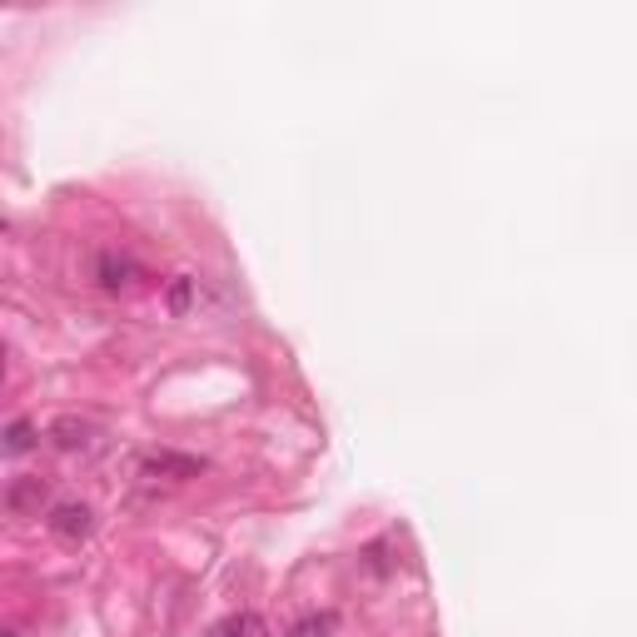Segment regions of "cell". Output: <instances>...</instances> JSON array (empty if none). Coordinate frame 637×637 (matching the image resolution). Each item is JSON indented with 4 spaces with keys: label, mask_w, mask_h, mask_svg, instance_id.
Instances as JSON below:
<instances>
[{
    "label": "cell",
    "mask_w": 637,
    "mask_h": 637,
    "mask_svg": "<svg viewBox=\"0 0 637 637\" xmlns=\"http://www.w3.org/2000/svg\"><path fill=\"white\" fill-rule=\"evenodd\" d=\"M50 444L60 448V453H80V459H95V453H105V428L90 424V418H56L50 424Z\"/></svg>",
    "instance_id": "cell-1"
},
{
    "label": "cell",
    "mask_w": 637,
    "mask_h": 637,
    "mask_svg": "<svg viewBox=\"0 0 637 637\" xmlns=\"http://www.w3.org/2000/svg\"><path fill=\"white\" fill-rule=\"evenodd\" d=\"M45 528H50L60 543H80V538L95 533V514H90V504H56L50 518H45Z\"/></svg>",
    "instance_id": "cell-2"
},
{
    "label": "cell",
    "mask_w": 637,
    "mask_h": 637,
    "mask_svg": "<svg viewBox=\"0 0 637 637\" xmlns=\"http://www.w3.org/2000/svg\"><path fill=\"white\" fill-rule=\"evenodd\" d=\"M95 274H101L105 290H130L134 280H140V264H134L130 255H101V264H95Z\"/></svg>",
    "instance_id": "cell-3"
},
{
    "label": "cell",
    "mask_w": 637,
    "mask_h": 637,
    "mask_svg": "<svg viewBox=\"0 0 637 637\" xmlns=\"http://www.w3.org/2000/svg\"><path fill=\"white\" fill-rule=\"evenodd\" d=\"M210 637H269V627L255 613H235V617H224V623H214Z\"/></svg>",
    "instance_id": "cell-4"
},
{
    "label": "cell",
    "mask_w": 637,
    "mask_h": 637,
    "mask_svg": "<svg viewBox=\"0 0 637 637\" xmlns=\"http://www.w3.org/2000/svg\"><path fill=\"white\" fill-rule=\"evenodd\" d=\"M150 473H179V479H194L200 473V459H179V453H150L145 459V479Z\"/></svg>",
    "instance_id": "cell-5"
},
{
    "label": "cell",
    "mask_w": 637,
    "mask_h": 637,
    "mask_svg": "<svg viewBox=\"0 0 637 637\" xmlns=\"http://www.w3.org/2000/svg\"><path fill=\"white\" fill-rule=\"evenodd\" d=\"M40 498H45V483L40 479H21V483H11V493H5V504H11V514H25V508H40Z\"/></svg>",
    "instance_id": "cell-6"
},
{
    "label": "cell",
    "mask_w": 637,
    "mask_h": 637,
    "mask_svg": "<svg viewBox=\"0 0 637 637\" xmlns=\"http://www.w3.org/2000/svg\"><path fill=\"white\" fill-rule=\"evenodd\" d=\"M31 448H35V424L31 418H15V424L5 428V453L21 459V453H31Z\"/></svg>",
    "instance_id": "cell-7"
},
{
    "label": "cell",
    "mask_w": 637,
    "mask_h": 637,
    "mask_svg": "<svg viewBox=\"0 0 637 637\" xmlns=\"http://www.w3.org/2000/svg\"><path fill=\"white\" fill-rule=\"evenodd\" d=\"M169 304H175V309H185V304H190V280H179L175 290H169Z\"/></svg>",
    "instance_id": "cell-8"
},
{
    "label": "cell",
    "mask_w": 637,
    "mask_h": 637,
    "mask_svg": "<svg viewBox=\"0 0 637 637\" xmlns=\"http://www.w3.org/2000/svg\"><path fill=\"white\" fill-rule=\"evenodd\" d=\"M5 637H21V633H5Z\"/></svg>",
    "instance_id": "cell-9"
}]
</instances>
